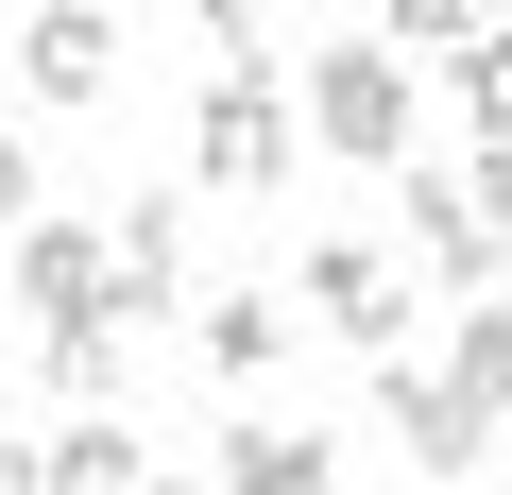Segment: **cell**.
Wrapping results in <instances>:
<instances>
[{
	"mask_svg": "<svg viewBox=\"0 0 512 495\" xmlns=\"http://www.w3.org/2000/svg\"><path fill=\"white\" fill-rule=\"evenodd\" d=\"M291 120H308L342 171H410V52H393V35H325Z\"/></svg>",
	"mask_w": 512,
	"mask_h": 495,
	"instance_id": "1",
	"label": "cell"
},
{
	"mask_svg": "<svg viewBox=\"0 0 512 495\" xmlns=\"http://www.w3.org/2000/svg\"><path fill=\"white\" fill-rule=\"evenodd\" d=\"M376 444H410V478H478V461H495V410H478L444 359L393 342V359H376Z\"/></svg>",
	"mask_w": 512,
	"mask_h": 495,
	"instance_id": "2",
	"label": "cell"
},
{
	"mask_svg": "<svg viewBox=\"0 0 512 495\" xmlns=\"http://www.w3.org/2000/svg\"><path fill=\"white\" fill-rule=\"evenodd\" d=\"M188 154H205V188H274V171L308 154V120L274 103V69H222V86H205V120H188Z\"/></svg>",
	"mask_w": 512,
	"mask_h": 495,
	"instance_id": "3",
	"label": "cell"
},
{
	"mask_svg": "<svg viewBox=\"0 0 512 495\" xmlns=\"http://www.w3.org/2000/svg\"><path fill=\"white\" fill-rule=\"evenodd\" d=\"M393 188H410V257H427V291H444V308L512 274V239H495V205H478V171H393Z\"/></svg>",
	"mask_w": 512,
	"mask_h": 495,
	"instance_id": "4",
	"label": "cell"
},
{
	"mask_svg": "<svg viewBox=\"0 0 512 495\" xmlns=\"http://www.w3.org/2000/svg\"><path fill=\"white\" fill-rule=\"evenodd\" d=\"M291 308H308V325H342L359 359H393V342H410V274L376 257V239H308V274H291Z\"/></svg>",
	"mask_w": 512,
	"mask_h": 495,
	"instance_id": "5",
	"label": "cell"
},
{
	"mask_svg": "<svg viewBox=\"0 0 512 495\" xmlns=\"http://www.w3.org/2000/svg\"><path fill=\"white\" fill-rule=\"evenodd\" d=\"M103 308H137V325L188 308V205H171V188H137V205L103 222Z\"/></svg>",
	"mask_w": 512,
	"mask_h": 495,
	"instance_id": "6",
	"label": "cell"
},
{
	"mask_svg": "<svg viewBox=\"0 0 512 495\" xmlns=\"http://www.w3.org/2000/svg\"><path fill=\"white\" fill-rule=\"evenodd\" d=\"M18 69H35V103H103L120 86V0H35Z\"/></svg>",
	"mask_w": 512,
	"mask_h": 495,
	"instance_id": "7",
	"label": "cell"
},
{
	"mask_svg": "<svg viewBox=\"0 0 512 495\" xmlns=\"http://www.w3.org/2000/svg\"><path fill=\"white\" fill-rule=\"evenodd\" d=\"M0 274H18L35 325H69V308H103V239H86V222H18V257H0Z\"/></svg>",
	"mask_w": 512,
	"mask_h": 495,
	"instance_id": "8",
	"label": "cell"
},
{
	"mask_svg": "<svg viewBox=\"0 0 512 495\" xmlns=\"http://www.w3.org/2000/svg\"><path fill=\"white\" fill-rule=\"evenodd\" d=\"M137 478H154V461H137L120 410H69V427L35 444V495H137Z\"/></svg>",
	"mask_w": 512,
	"mask_h": 495,
	"instance_id": "9",
	"label": "cell"
},
{
	"mask_svg": "<svg viewBox=\"0 0 512 495\" xmlns=\"http://www.w3.org/2000/svg\"><path fill=\"white\" fill-rule=\"evenodd\" d=\"M274 359H291V308H274V291H205V376H222V393H256Z\"/></svg>",
	"mask_w": 512,
	"mask_h": 495,
	"instance_id": "10",
	"label": "cell"
},
{
	"mask_svg": "<svg viewBox=\"0 0 512 495\" xmlns=\"http://www.w3.org/2000/svg\"><path fill=\"white\" fill-rule=\"evenodd\" d=\"M427 69H444V103L478 120V154H495V137H512V18H478V35H444Z\"/></svg>",
	"mask_w": 512,
	"mask_h": 495,
	"instance_id": "11",
	"label": "cell"
},
{
	"mask_svg": "<svg viewBox=\"0 0 512 495\" xmlns=\"http://www.w3.org/2000/svg\"><path fill=\"white\" fill-rule=\"evenodd\" d=\"M222 495H342V461H325L308 427H239V444H222Z\"/></svg>",
	"mask_w": 512,
	"mask_h": 495,
	"instance_id": "12",
	"label": "cell"
},
{
	"mask_svg": "<svg viewBox=\"0 0 512 495\" xmlns=\"http://www.w3.org/2000/svg\"><path fill=\"white\" fill-rule=\"evenodd\" d=\"M52 393L69 410H120V308H69L52 325Z\"/></svg>",
	"mask_w": 512,
	"mask_h": 495,
	"instance_id": "13",
	"label": "cell"
},
{
	"mask_svg": "<svg viewBox=\"0 0 512 495\" xmlns=\"http://www.w3.org/2000/svg\"><path fill=\"white\" fill-rule=\"evenodd\" d=\"M444 376H461V393L512 427V291H461V359H444Z\"/></svg>",
	"mask_w": 512,
	"mask_h": 495,
	"instance_id": "14",
	"label": "cell"
},
{
	"mask_svg": "<svg viewBox=\"0 0 512 495\" xmlns=\"http://www.w3.org/2000/svg\"><path fill=\"white\" fill-rule=\"evenodd\" d=\"M478 18H495V0H376V35H393V52H410V69H427V52H444V35H478Z\"/></svg>",
	"mask_w": 512,
	"mask_h": 495,
	"instance_id": "15",
	"label": "cell"
},
{
	"mask_svg": "<svg viewBox=\"0 0 512 495\" xmlns=\"http://www.w3.org/2000/svg\"><path fill=\"white\" fill-rule=\"evenodd\" d=\"M205 35H222V69H274V0H205Z\"/></svg>",
	"mask_w": 512,
	"mask_h": 495,
	"instance_id": "16",
	"label": "cell"
},
{
	"mask_svg": "<svg viewBox=\"0 0 512 495\" xmlns=\"http://www.w3.org/2000/svg\"><path fill=\"white\" fill-rule=\"evenodd\" d=\"M18 222H35V154L0 137V239H18Z\"/></svg>",
	"mask_w": 512,
	"mask_h": 495,
	"instance_id": "17",
	"label": "cell"
},
{
	"mask_svg": "<svg viewBox=\"0 0 512 495\" xmlns=\"http://www.w3.org/2000/svg\"><path fill=\"white\" fill-rule=\"evenodd\" d=\"M461 171H478V205H495V239H512V137H495V154H461Z\"/></svg>",
	"mask_w": 512,
	"mask_h": 495,
	"instance_id": "18",
	"label": "cell"
},
{
	"mask_svg": "<svg viewBox=\"0 0 512 495\" xmlns=\"http://www.w3.org/2000/svg\"><path fill=\"white\" fill-rule=\"evenodd\" d=\"M0 495H35V444H0Z\"/></svg>",
	"mask_w": 512,
	"mask_h": 495,
	"instance_id": "19",
	"label": "cell"
},
{
	"mask_svg": "<svg viewBox=\"0 0 512 495\" xmlns=\"http://www.w3.org/2000/svg\"><path fill=\"white\" fill-rule=\"evenodd\" d=\"M137 495H205V478H137Z\"/></svg>",
	"mask_w": 512,
	"mask_h": 495,
	"instance_id": "20",
	"label": "cell"
},
{
	"mask_svg": "<svg viewBox=\"0 0 512 495\" xmlns=\"http://www.w3.org/2000/svg\"><path fill=\"white\" fill-rule=\"evenodd\" d=\"M495 18H512V0H495Z\"/></svg>",
	"mask_w": 512,
	"mask_h": 495,
	"instance_id": "21",
	"label": "cell"
}]
</instances>
